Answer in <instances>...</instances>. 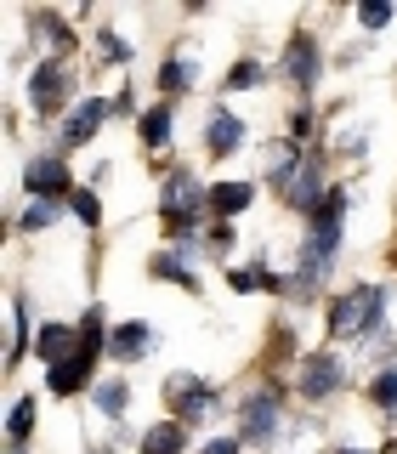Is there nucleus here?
<instances>
[{
	"mask_svg": "<svg viewBox=\"0 0 397 454\" xmlns=\"http://www.w3.org/2000/svg\"><path fill=\"white\" fill-rule=\"evenodd\" d=\"M380 330H386V284H358L330 307L335 340H375Z\"/></svg>",
	"mask_w": 397,
	"mask_h": 454,
	"instance_id": "nucleus-1",
	"label": "nucleus"
},
{
	"mask_svg": "<svg viewBox=\"0 0 397 454\" xmlns=\"http://www.w3.org/2000/svg\"><path fill=\"white\" fill-rule=\"evenodd\" d=\"M165 403H170V420H182V426H210L216 420V409H222V397L216 387H205L198 375H165Z\"/></svg>",
	"mask_w": 397,
	"mask_h": 454,
	"instance_id": "nucleus-2",
	"label": "nucleus"
},
{
	"mask_svg": "<svg viewBox=\"0 0 397 454\" xmlns=\"http://www.w3.org/2000/svg\"><path fill=\"white\" fill-rule=\"evenodd\" d=\"M68 97H74V74H68L63 57H46V63L28 74V108L40 114V120H57V114L68 108Z\"/></svg>",
	"mask_w": 397,
	"mask_h": 454,
	"instance_id": "nucleus-3",
	"label": "nucleus"
},
{
	"mask_svg": "<svg viewBox=\"0 0 397 454\" xmlns=\"http://www.w3.org/2000/svg\"><path fill=\"white\" fill-rule=\"evenodd\" d=\"M278 437V387H255L238 403V443H273Z\"/></svg>",
	"mask_w": 397,
	"mask_h": 454,
	"instance_id": "nucleus-4",
	"label": "nucleus"
},
{
	"mask_svg": "<svg viewBox=\"0 0 397 454\" xmlns=\"http://www.w3.org/2000/svg\"><path fill=\"white\" fill-rule=\"evenodd\" d=\"M295 387H301L307 403H323V397H335L346 387V364H340V352H307L301 358V375H295Z\"/></svg>",
	"mask_w": 397,
	"mask_h": 454,
	"instance_id": "nucleus-5",
	"label": "nucleus"
},
{
	"mask_svg": "<svg viewBox=\"0 0 397 454\" xmlns=\"http://www.w3.org/2000/svg\"><path fill=\"white\" fill-rule=\"evenodd\" d=\"M346 188H330V199H323L318 210L307 216V245L323 250V255H340V227H346Z\"/></svg>",
	"mask_w": 397,
	"mask_h": 454,
	"instance_id": "nucleus-6",
	"label": "nucleus"
},
{
	"mask_svg": "<svg viewBox=\"0 0 397 454\" xmlns=\"http://www.w3.org/2000/svg\"><path fill=\"white\" fill-rule=\"evenodd\" d=\"M284 80L301 91V103L318 91V80H323V51H318V40H312V35H295L290 46H284Z\"/></svg>",
	"mask_w": 397,
	"mask_h": 454,
	"instance_id": "nucleus-7",
	"label": "nucleus"
},
{
	"mask_svg": "<svg viewBox=\"0 0 397 454\" xmlns=\"http://www.w3.org/2000/svg\"><path fill=\"white\" fill-rule=\"evenodd\" d=\"M23 188H28V199H68L74 193V176H68L63 153H35L23 165Z\"/></svg>",
	"mask_w": 397,
	"mask_h": 454,
	"instance_id": "nucleus-8",
	"label": "nucleus"
},
{
	"mask_svg": "<svg viewBox=\"0 0 397 454\" xmlns=\"http://www.w3.org/2000/svg\"><path fill=\"white\" fill-rule=\"evenodd\" d=\"M108 114H113V103H108V97H85V103H74V108H68V120H63V131H57V148H85V142H91L97 131H103V120H108Z\"/></svg>",
	"mask_w": 397,
	"mask_h": 454,
	"instance_id": "nucleus-9",
	"label": "nucleus"
},
{
	"mask_svg": "<svg viewBox=\"0 0 397 454\" xmlns=\"http://www.w3.org/2000/svg\"><path fill=\"white\" fill-rule=\"evenodd\" d=\"M245 137H250V125L238 120L233 108H210V120H205V153H210V160L238 153V148H245Z\"/></svg>",
	"mask_w": 397,
	"mask_h": 454,
	"instance_id": "nucleus-10",
	"label": "nucleus"
},
{
	"mask_svg": "<svg viewBox=\"0 0 397 454\" xmlns=\"http://www.w3.org/2000/svg\"><path fill=\"white\" fill-rule=\"evenodd\" d=\"M330 273H335V255L301 245V255H295V273H290V295H295V301H312V295L330 284Z\"/></svg>",
	"mask_w": 397,
	"mask_h": 454,
	"instance_id": "nucleus-11",
	"label": "nucleus"
},
{
	"mask_svg": "<svg viewBox=\"0 0 397 454\" xmlns=\"http://www.w3.org/2000/svg\"><path fill=\"white\" fill-rule=\"evenodd\" d=\"M323 199H330V182H323V165H318V160L307 153V165L295 170V182L284 188V205H290V210H301V216H312V210H318Z\"/></svg>",
	"mask_w": 397,
	"mask_h": 454,
	"instance_id": "nucleus-12",
	"label": "nucleus"
},
{
	"mask_svg": "<svg viewBox=\"0 0 397 454\" xmlns=\"http://www.w3.org/2000/svg\"><path fill=\"white\" fill-rule=\"evenodd\" d=\"M35 358L46 369L80 358V324H40V330H35Z\"/></svg>",
	"mask_w": 397,
	"mask_h": 454,
	"instance_id": "nucleus-13",
	"label": "nucleus"
},
{
	"mask_svg": "<svg viewBox=\"0 0 397 454\" xmlns=\"http://www.w3.org/2000/svg\"><path fill=\"white\" fill-rule=\"evenodd\" d=\"M193 255H198V250H153L148 273L160 278V284H182L188 295H198V290H205V278L193 273Z\"/></svg>",
	"mask_w": 397,
	"mask_h": 454,
	"instance_id": "nucleus-14",
	"label": "nucleus"
},
{
	"mask_svg": "<svg viewBox=\"0 0 397 454\" xmlns=\"http://www.w3.org/2000/svg\"><path fill=\"white\" fill-rule=\"evenodd\" d=\"M108 307L103 301H91V307H85V324H80V358L85 364H97V358H103V352H108Z\"/></svg>",
	"mask_w": 397,
	"mask_h": 454,
	"instance_id": "nucleus-15",
	"label": "nucleus"
},
{
	"mask_svg": "<svg viewBox=\"0 0 397 454\" xmlns=\"http://www.w3.org/2000/svg\"><path fill=\"white\" fill-rule=\"evenodd\" d=\"M91 369H97V364H85V358L51 364V369H46V392H51V397H74V392H85V387H91Z\"/></svg>",
	"mask_w": 397,
	"mask_h": 454,
	"instance_id": "nucleus-16",
	"label": "nucleus"
},
{
	"mask_svg": "<svg viewBox=\"0 0 397 454\" xmlns=\"http://www.w3.org/2000/svg\"><path fill=\"white\" fill-rule=\"evenodd\" d=\"M142 352H153V330H148V324H120L113 340H108V358L113 364H136Z\"/></svg>",
	"mask_w": 397,
	"mask_h": 454,
	"instance_id": "nucleus-17",
	"label": "nucleus"
},
{
	"mask_svg": "<svg viewBox=\"0 0 397 454\" xmlns=\"http://www.w3.org/2000/svg\"><path fill=\"white\" fill-rule=\"evenodd\" d=\"M250 205H255V188H250V182H216V188H210V210H216V222L245 216Z\"/></svg>",
	"mask_w": 397,
	"mask_h": 454,
	"instance_id": "nucleus-18",
	"label": "nucleus"
},
{
	"mask_svg": "<svg viewBox=\"0 0 397 454\" xmlns=\"http://www.w3.org/2000/svg\"><path fill=\"white\" fill-rule=\"evenodd\" d=\"M227 284H233L238 295H255V290H290V278H278L267 262H245V267H233V273H227Z\"/></svg>",
	"mask_w": 397,
	"mask_h": 454,
	"instance_id": "nucleus-19",
	"label": "nucleus"
},
{
	"mask_svg": "<svg viewBox=\"0 0 397 454\" xmlns=\"http://www.w3.org/2000/svg\"><path fill=\"white\" fill-rule=\"evenodd\" d=\"M170 120H176V103H153V108H142V120H136L142 148H153V153H160L165 142H170Z\"/></svg>",
	"mask_w": 397,
	"mask_h": 454,
	"instance_id": "nucleus-20",
	"label": "nucleus"
},
{
	"mask_svg": "<svg viewBox=\"0 0 397 454\" xmlns=\"http://www.w3.org/2000/svg\"><path fill=\"white\" fill-rule=\"evenodd\" d=\"M188 449V426L182 420H153L142 432V454H182Z\"/></svg>",
	"mask_w": 397,
	"mask_h": 454,
	"instance_id": "nucleus-21",
	"label": "nucleus"
},
{
	"mask_svg": "<svg viewBox=\"0 0 397 454\" xmlns=\"http://www.w3.org/2000/svg\"><path fill=\"white\" fill-rule=\"evenodd\" d=\"M160 91H165V103H182V97L193 91V57H165L160 63Z\"/></svg>",
	"mask_w": 397,
	"mask_h": 454,
	"instance_id": "nucleus-22",
	"label": "nucleus"
},
{
	"mask_svg": "<svg viewBox=\"0 0 397 454\" xmlns=\"http://www.w3.org/2000/svg\"><path fill=\"white\" fill-rule=\"evenodd\" d=\"M91 403L103 409L108 420H125V403H131V380H125V375H108V380H97V387H91Z\"/></svg>",
	"mask_w": 397,
	"mask_h": 454,
	"instance_id": "nucleus-23",
	"label": "nucleus"
},
{
	"mask_svg": "<svg viewBox=\"0 0 397 454\" xmlns=\"http://www.w3.org/2000/svg\"><path fill=\"white\" fill-rule=\"evenodd\" d=\"M35 420H40V397H18L12 403V415H6V437H12V449H23L28 437H35Z\"/></svg>",
	"mask_w": 397,
	"mask_h": 454,
	"instance_id": "nucleus-24",
	"label": "nucleus"
},
{
	"mask_svg": "<svg viewBox=\"0 0 397 454\" xmlns=\"http://www.w3.org/2000/svg\"><path fill=\"white\" fill-rule=\"evenodd\" d=\"M28 347H35V330H28V301H23V295H12V347H6V369H18Z\"/></svg>",
	"mask_w": 397,
	"mask_h": 454,
	"instance_id": "nucleus-25",
	"label": "nucleus"
},
{
	"mask_svg": "<svg viewBox=\"0 0 397 454\" xmlns=\"http://www.w3.org/2000/svg\"><path fill=\"white\" fill-rule=\"evenodd\" d=\"M267 80V68H261V57H238L233 68H227V80H222V91H255V85Z\"/></svg>",
	"mask_w": 397,
	"mask_h": 454,
	"instance_id": "nucleus-26",
	"label": "nucleus"
},
{
	"mask_svg": "<svg viewBox=\"0 0 397 454\" xmlns=\"http://www.w3.org/2000/svg\"><path fill=\"white\" fill-rule=\"evenodd\" d=\"M369 403H375V409H386V415L397 409V364H386L375 380H369Z\"/></svg>",
	"mask_w": 397,
	"mask_h": 454,
	"instance_id": "nucleus-27",
	"label": "nucleus"
},
{
	"mask_svg": "<svg viewBox=\"0 0 397 454\" xmlns=\"http://www.w3.org/2000/svg\"><path fill=\"white\" fill-rule=\"evenodd\" d=\"M28 28H35V40H51V51H68V28L51 12H28Z\"/></svg>",
	"mask_w": 397,
	"mask_h": 454,
	"instance_id": "nucleus-28",
	"label": "nucleus"
},
{
	"mask_svg": "<svg viewBox=\"0 0 397 454\" xmlns=\"http://www.w3.org/2000/svg\"><path fill=\"white\" fill-rule=\"evenodd\" d=\"M68 210H74L85 227H103V199H97L91 188H74V193H68Z\"/></svg>",
	"mask_w": 397,
	"mask_h": 454,
	"instance_id": "nucleus-29",
	"label": "nucleus"
},
{
	"mask_svg": "<svg viewBox=\"0 0 397 454\" xmlns=\"http://www.w3.org/2000/svg\"><path fill=\"white\" fill-rule=\"evenodd\" d=\"M97 51H103V63H120V68L136 57V46H125V40L113 35V28H97Z\"/></svg>",
	"mask_w": 397,
	"mask_h": 454,
	"instance_id": "nucleus-30",
	"label": "nucleus"
},
{
	"mask_svg": "<svg viewBox=\"0 0 397 454\" xmlns=\"http://www.w3.org/2000/svg\"><path fill=\"white\" fill-rule=\"evenodd\" d=\"M51 222H57V199H35V205L23 210V222H18V227H23V233H46Z\"/></svg>",
	"mask_w": 397,
	"mask_h": 454,
	"instance_id": "nucleus-31",
	"label": "nucleus"
},
{
	"mask_svg": "<svg viewBox=\"0 0 397 454\" xmlns=\"http://www.w3.org/2000/svg\"><path fill=\"white\" fill-rule=\"evenodd\" d=\"M233 245H238V227H233V222H216V227L205 233V250H210V255H227Z\"/></svg>",
	"mask_w": 397,
	"mask_h": 454,
	"instance_id": "nucleus-32",
	"label": "nucleus"
},
{
	"mask_svg": "<svg viewBox=\"0 0 397 454\" xmlns=\"http://www.w3.org/2000/svg\"><path fill=\"white\" fill-rule=\"evenodd\" d=\"M358 23L363 28H386L392 23V6H386V0H363V6H358Z\"/></svg>",
	"mask_w": 397,
	"mask_h": 454,
	"instance_id": "nucleus-33",
	"label": "nucleus"
},
{
	"mask_svg": "<svg viewBox=\"0 0 397 454\" xmlns=\"http://www.w3.org/2000/svg\"><path fill=\"white\" fill-rule=\"evenodd\" d=\"M198 454H245V443H238V437H210Z\"/></svg>",
	"mask_w": 397,
	"mask_h": 454,
	"instance_id": "nucleus-34",
	"label": "nucleus"
},
{
	"mask_svg": "<svg viewBox=\"0 0 397 454\" xmlns=\"http://www.w3.org/2000/svg\"><path fill=\"white\" fill-rule=\"evenodd\" d=\"M335 454H369V449H335Z\"/></svg>",
	"mask_w": 397,
	"mask_h": 454,
	"instance_id": "nucleus-35",
	"label": "nucleus"
},
{
	"mask_svg": "<svg viewBox=\"0 0 397 454\" xmlns=\"http://www.w3.org/2000/svg\"><path fill=\"white\" fill-rule=\"evenodd\" d=\"M91 454H108V449H91Z\"/></svg>",
	"mask_w": 397,
	"mask_h": 454,
	"instance_id": "nucleus-36",
	"label": "nucleus"
}]
</instances>
